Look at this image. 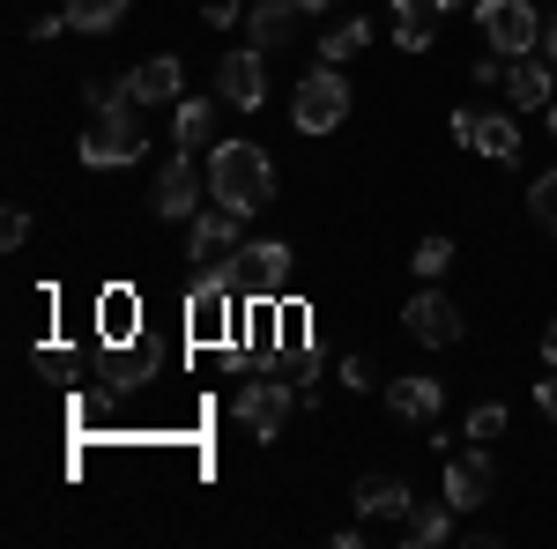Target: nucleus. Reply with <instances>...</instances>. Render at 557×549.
Segmentation results:
<instances>
[{"mask_svg":"<svg viewBox=\"0 0 557 549\" xmlns=\"http://www.w3.org/2000/svg\"><path fill=\"white\" fill-rule=\"evenodd\" d=\"M401 327L424 341V349H454V341H461V304L438 297V290H417L409 304H401Z\"/></svg>","mask_w":557,"mask_h":549,"instance_id":"obj_10","label":"nucleus"},{"mask_svg":"<svg viewBox=\"0 0 557 549\" xmlns=\"http://www.w3.org/2000/svg\"><path fill=\"white\" fill-rule=\"evenodd\" d=\"M357 512H364V520H401V512H409V483H401V475H364V483H357Z\"/></svg>","mask_w":557,"mask_h":549,"instance_id":"obj_18","label":"nucleus"},{"mask_svg":"<svg viewBox=\"0 0 557 549\" xmlns=\"http://www.w3.org/2000/svg\"><path fill=\"white\" fill-rule=\"evenodd\" d=\"M528 209H535V223H543V230L557 238V171H543V178H535V194H528Z\"/></svg>","mask_w":557,"mask_h":549,"instance_id":"obj_26","label":"nucleus"},{"mask_svg":"<svg viewBox=\"0 0 557 549\" xmlns=\"http://www.w3.org/2000/svg\"><path fill=\"white\" fill-rule=\"evenodd\" d=\"M231 283L246 297H283V283H290V246H283V238L238 246V253H231Z\"/></svg>","mask_w":557,"mask_h":549,"instance_id":"obj_6","label":"nucleus"},{"mask_svg":"<svg viewBox=\"0 0 557 549\" xmlns=\"http://www.w3.org/2000/svg\"><path fill=\"white\" fill-rule=\"evenodd\" d=\"M550 141H557V104H550Z\"/></svg>","mask_w":557,"mask_h":549,"instance_id":"obj_38","label":"nucleus"},{"mask_svg":"<svg viewBox=\"0 0 557 549\" xmlns=\"http://www.w3.org/2000/svg\"><path fill=\"white\" fill-rule=\"evenodd\" d=\"M83 104L97 112V120H112V112H134V89H127V83H104V75H89V83H83Z\"/></svg>","mask_w":557,"mask_h":549,"instance_id":"obj_24","label":"nucleus"},{"mask_svg":"<svg viewBox=\"0 0 557 549\" xmlns=\"http://www.w3.org/2000/svg\"><path fill=\"white\" fill-rule=\"evenodd\" d=\"M201 23H215V30H223V23H238V0H209V15H201Z\"/></svg>","mask_w":557,"mask_h":549,"instance_id":"obj_33","label":"nucleus"},{"mask_svg":"<svg viewBox=\"0 0 557 549\" xmlns=\"http://www.w3.org/2000/svg\"><path fill=\"white\" fill-rule=\"evenodd\" d=\"M215 89H223V104H238V112H260V104H268V60H260V45H238V52H223V67H215Z\"/></svg>","mask_w":557,"mask_h":549,"instance_id":"obj_9","label":"nucleus"},{"mask_svg":"<svg viewBox=\"0 0 557 549\" xmlns=\"http://www.w3.org/2000/svg\"><path fill=\"white\" fill-rule=\"evenodd\" d=\"M475 23H483V45H491L498 60H528V52L543 45L535 0H475Z\"/></svg>","mask_w":557,"mask_h":549,"instance_id":"obj_2","label":"nucleus"},{"mask_svg":"<svg viewBox=\"0 0 557 549\" xmlns=\"http://www.w3.org/2000/svg\"><path fill=\"white\" fill-rule=\"evenodd\" d=\"M543 357H550V364H557V320H550V327H543Z\"/></svg>","mask_w":557,"mask_h":549,"instance_id":"obj_35","label":"nucleus"},{"mask_svg":"<svg viewBox=\"0 0 557 549\" xmlns=\"http://www.w3.org/2000/svg\"><path fill=\"white\" fill-rule=\"evenodd\" d=\"M543 45H550V67H557V15L543 23Z\"/></svg>","mask_w":557,"mask_h":549,"instance_id":"obj_36","label":"nucleus"},{"mask_svg":"<svg viewBox=\"0 0 557 549\" xmlns=\"http://www.w3.org/2000/svg\"><path fill=\"white\" fill-rule=\"evenodd\" d=\"M475 149L491 157V164H520V127L506 112H483V127H475Z\"/></svg>","mask_w":557,"mask_h":549,"instance_id":"obj_21","label":"nucleus"},{"mask_svg":"<svg viewBox=\"0 0 557 549\" xmlns=\"http://www.w3.org/2000/svg\"><path fill=\"white\" fill-rule=\"evenodd\" d=\"M172 134H178V149H215V104L209 97H186L178 120H172Z\"/></svg>","mask_w":557,"mask_h":549,"instance_id":"obj_20","label":"nucleus"},{"mask_svg":"<svg viewBox=\"0 0 557 549\" xmlns=\"http://www.w3.org/2000/svg\"><path fill=\"white\" fill-rule=\"evenodd\" d=\"M409 267H417V275H424V283H438V275H446V267H454V238H424V246H417V260H409Z\"/></svg>","mask_w":557,"mask_h":549,"instance_id":"obj_25","label":"nucleus"},{"mask_svg":"<svg viewBox=\"0 0 557 549\" xmlns=\"http://www.w3.org/2000/svg\"><path fill=\"white\" fill-rule=\"evenodd\" d=\"M0 238H8V253H15V246L30 238V215H23V209H8V223H0Z\"/></svg>","mask_w":557,"mask_h":549,"instance_id":"obj_29","label":"nucleus"},{"mask_svg":"<svg viewBox=\"0 0 557 549\" xmlns=\"http://www.w3.org/2000/svg\"><path fill=\"white\" fill-rule=\"evenodd\" d=\"M343 386H349V394H357V386H372V364H364V357H343Z\"/></svg>","mask_w":557,"mask_h":549,"instance_id":"obj_32","label":"nucleus"},{"mask_svg":"<svg viewBox=\"0 0 557 549\" xmlns=\"http://www.w3.org/2000/svg\"><path fill=\"white\" fill-rule=\"evenodd\" d=\"M238 223H246L238 209L209 201V209L186 223V260H194V267H231V253L246 246V238H238Z\"/></svg>","mask_w":557,"mask_h":549,"instance_id":"obj_5","label":"nucleus"},{"mask_svg":"<svg viewBox=\"0 0 557 549\" xmlns=\"http://www.w3.org/2000/svg\"><path fill=\"white\" fill-rule=\"evenodd\" d=\"M386 409L401 423H438V409H446V386L431 379V372H409V379L386 386Z\"/></svg>","mask_w":557,"mask_h":549,"instance_id":"obj_12","label":"nucleus"},{"mask_svg":"<svg viewBox=\"0 0 557 549\" xmlns=\"http://www.w3.org/2000/svg\"><path fill=\"white\" fill-rule=\"evenodd\" d=\"M290 120H298V134H335L349 120V83H343V67H335V60H320V67L298 83Z\"/></svg>","mask_w":557,"mask_h":549,"instance_id":"obj_3","label":"nucleus"},{"mask_svg":"<svg viewBox=\"0 0 557 549\" xmlns=\"http://www.w3.org/2000/svg\"><path fill=\"white\" fill-rule=\"evenodd\" d=\"M475 127H483V112H469V104H461V112H454V141H469V149H475Z\"/></svg>","mask_w":557,"mask_h":549,"instance_id":"obj_31","label":"nucleus"},{"mask_svg":"<svg viewBox=\"0 0 557 549\" xmlns=\"http://www.w3.org/2000/svg\"><path fill=\"white\" fill-rule=\"evenodd\" d=\"M446 506L454 512L491 506V461L483 453H446Z\"/></svg>","mask_w":557,"mask_h":549,"instance_id":"obj_11","label":"nucleus"},{"mask_svg":"<svg viewBox=\"0 0 557 549\" xmlns=\"http://www.w3.org/2000/svg\"><path fill=\"white\" fill-rule=\"evenodd\" d=\"M498 431H506V409H498V401L469 409V438H475V446H483V438H498Z\"/></svg>","mask_w":557,"mask_h":549,"instance_id":"obj_28","label":"nucleus"},{"mask_svg":"<svg viewBox=\"0 0 557 549\" xmlns=\"http://www.w3.org/2000/svg\"><path fill=\"white\" fill-rule=\"evenodd\" d=\"M201 194H209V171H194V149H172L164 171H157V186H149V209L164 215V223H194Z\"/></svg>","mask_w":557,"mask_h":549,"instance_id":"obj_4","label":"nucleus"},{"mask_svg":"<svg viewBox=\"0 0 557 549\" xmlns=\"http://www.w3.org/2000/svg\"><path fill=\"white\" fill-rule=\"evenodd\" d=\"M141 149H149L141 120H134V112H112V120L83 141V164L89 171H127V164H141Z\"/></svg>","mask_w":557,"mask_h":549,"instance_id":"obj_8","label":"nucleus"},{"mask_svg":"<svg viewBox=\"0 0 557 549\" xmlns=\"http://www.w3.org/2000/svg\"><path fill=\"white\" fill-rule=\"evenodd\" d=\"M209 201L238 215H260L275 201V164H268L260 141H215L209 149Z\"/></svg>","mask_w":557,"mask_h":549,"instance_id":"obj_1","label":"nucleus"},{"mask_svg":"<svg viewBox=\"0 0 557 549\" xmlns=\"http://www.w3.org/2000/svg\"><path fill=\"white\" fill-rule=\"evenodd\" d=\"M60 30H75V23H67V15H38V23H30V38H38V45H52Z\"/></svg>","mask_w":557,"mask_h":549,"instance_id":"obj_30","label":"nucleus"},{"mask_svg":"<svg viewBox=\"0 0 557 549\" xmlns=\"http://www.w3.org/2000/svg\"><path fill=\"white\" fill-rule=\"evenodd\" d=\"M141 379H149V364H134V357H112V364H104V386H112V394H134Z\"/></svg>","mask_w":557,"mask_h":549,"instance_id":"obj_27","label":"nucleus"},{"mask_svg":"<svg viewBox=\"0 0 557 549\" xmlns=\"http://www.w3.org/2000/svg\"><path fill=\"white\" fill-rule=\"evenodd\" d=\"M438 15H454V0H394V38H401V52H431Z\"/></svg>","mask_w":557,"mask_h":549,"instance_id":"obj_14","label":"nucleus"},{"mask_svg":"<svg viewBox=\"0 0 557 549\" xmlns=\"http://www.w3.org/2000/svg\"><path fill=\"white\" fill-rule=\"evenodd\" d=\"M134 0H60V15L75 23V30H89V38H112L120 23H127Z\"/></svg>","mask_w":557,"mask_h":549,"instance_id":"obj_19","label":"nucleus"},{"mask_svg":"<svg viewBox=\"0 0 557 549\" xmlns=\"http://www.w3.org/2000/svg\"><path fill=\"white\" fill-rule=\"evenodd\" d=\"M454 520H461V512L446 506V498H409V512H401V542L409 549H438L446 535H454Z\"/></svg>","mask_w":557,"mask_h":549,"instance_id":"obj_13","label":"nucleus"},{"mask_svg":"<svg viewBox=\"0 0 557 549\" xmlns=\"http://www.w3.org/2000/svg\"><path fill=\"white\" fill-rule=\"evenodd\" d=\"M97 335L112 341V349L134 341V290H104L97 297Z\"/></svg>","mask_w":557,"mask_h":549,"instance_id":"obj_23","label":"nucleus"},{"mask_svg":"<svg viewBox=\"0 0 557 549\" xmlns=\"http://www.w3.org/2000/svg\"><path fill=\"white\" fill-rule=\"evenodd\" d=\"M298 8H343V0H298Z\"/></svg>","mask_w":557,"mask_h":549,"instance_id":"obj_37","label":"nucleus"},{"mask_svg":"<svg viewBox=\"0 0 557 549\" xmlns=\"http://www.w3.org/2000/svg\"><path fill=\"white\" fill-rule=\"evenodd\" d=\"M178 83H186V67H178L172 52H157V60H141V67L127 75L134 104H172V97H178Z\"/></svg>","mask_w":557,"mask_h":549,"instance_id":"obj_16","label":"nucleus"},{"mask_svg":"<svg viewBox=\"0 0 557 549\" xmlns=\"http://www.w3.org/2000/svg\"><path fill=\"white\" fill-rule=\"evenodd\" d=\"M535 409H543V416L557 423V379H543V386H535Z\"/></svg>","mask_w":557,"mask_h":549,"instance_id":"obj_34","label":"nucleus"},{"mask_svg":"<svg viewBox=\"0 0 557 549\" xmlns=\"http://www.w3.org/2000/svg\"><path fill=\"white\" fill-rule=\"evenodd\" d=\"M231 409H238V423H246L253 438H283V423H290V409H298V394H290L283 379H246Z\"/></svg>","mask_w":557,"mask_h":549,"instance_id":"obj_7","label":"nucleus"},{"mask_svg":"<svg viewBox=\"0 0 557 549\" xmlns=\"http://www.w3.org/2000/svg\"><path fill=\"white\" fill-rule=\"evenodd\" d=\"M364 45H372V23H364V15H343V23H327V38H320V60H335V67H343V60H357Z\"/></svg>","mask_w":557,"mask_h":549,"instance_id":"obj_22","label":"nucleus"},{"mask_svg":"<svg viewBox=\"0 0 557 549\" xmlns=\"http://www.w3.org/2000/svg\"><path fill=\"white\" fill-rule=\"evenodd\" d=\"M298 0H260L253 15H246V38L260 45V52H275V45H290V30H298Z\"/></svg>","mask_w":557,"mask_h":549,"instance_id":"obj_17","label":"nucleus"},{"mask_svg":"<svg viewBox=\"0 0 557 549\" xmlns=\"http://www.w3.org/2000/svg\"><path fill=\"white\" fill-rule=\"evenodd\" d=\"M550 83L557 67H543V60H506V104H520V112H550Z\"/></svg>","mask_w":557,"mask_h":549,"instance_id":"obj_15","label":"nucleus"}]
</instances>
